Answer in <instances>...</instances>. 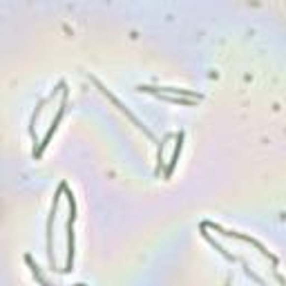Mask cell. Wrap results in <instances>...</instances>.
<instances>
[{
	"mask_svg": "<svg viewBox=\"0 0 286 286\" xmlns=\"http://www.w3.org/2000/svg\"><path fill=\"white\" fill-rule=\"evenodd\" d=\"M181 146H184V132L177 134V143H175V150H172V157H170V165H168V170H165V177L172 175V170H175V165H177V159H179Z\"/></svg>",
	"mask_w": 286,
	"mask_h": 286,
	"instance_id": "6da1fadb",
	"label": "cell"
}]
</instances>
